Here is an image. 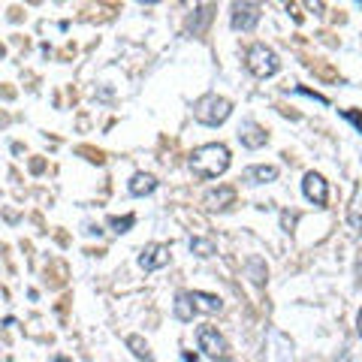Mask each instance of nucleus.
Returning <instances> with one entry per match:
<instances>
[{
	"label": "nucleus",
	"mask_w": 362,
	"mask_h": 362,
	"mask_svg": "<svg viewBox=\"0 0 362 362\" xmlns=\"http://www.w3.org/2000/svg\"><path fill=\"white\" fill-rule=\"evenodd\" d=\"M344 118H350V121H354L356 127H359V133H362V118L356 115V112H344Z\"/></svg>",
	"instance_id": "obj_17"
},
{
	"label": "nucleus",
	"mask_w": 362,
	"mask_h": 362,
	"mask_svg": "<svg viewBox=\"0 0 362 362\" xmlns=\"http://www.w3.org/2000/svg\"><path fill=\"white\" fill-rule=\"evenodd\" d=\"M197 341H199V350L211 359H223L230 354V344H226V338L214 329V326H199L197 329Z\"/></svg>",
	"instance_id": "obj_4"
},
{
	"label": "nucleus",
	"mask_w": 362,
	"mask_h": 362,
	"mask_svg": "<svg viewBox=\"0 0 362 362\" xmlns=\"http://www.w3.org/2000/svg\"><path fill=\"white\" fill-rule=\"evenodd\" d=\"M350 221H354V226H356V230L362 233V218H359V214H354V218H350Z\"/></svg>",
	"instance_id": "obj_18"
},
{
	"label": "nucleus",
	"mask_w": 362,
	"mask_h": 362,
	"mask_svg": "<svg viewBox=\"0 0 362 362\" xmlns=\"http://www.w3.org/2000/svg\"><path fill=\"white\" fill-rule=\"evenodd\" d=\"M154 187H157V178L148 175V173H136L133 181H130V194L133 197H145V194H151Z\"/></svg>",
	"instance_id": "obj_11"
},
{
	"label": "nucleus",
	"mask_w": 362,
	"mask_h": 362,
	"mask_svg": "<svg viewBox=\"0 0 362 362\" xmlns=\"http://www.w3.org/2000/svg\"><path fill=\"white\" fill-rule=\"evenodd\" d=\"M197 302H194V293H178L175 296V317L181 323H187V320H194V314H197Z\"/></svg>",
	"instance_id": "obj_9"
},
{
	"label": "nucleus",
	"mask_w": 362,
	"mask_h": 362,
	"mask_svg": "<svg viewBox=\"0 0 362 362\" xmlns=\"http://www.w3.org/2000/svg\"><path fill=\"white\" fill-rule=\"evenodd\" d=\"M245 64H247V70H251L257 78H269V76H275L281 70V61H278V54L269 49V45L263 42H257L247 49L245 54Z\"/></svg>",
	"instance_id": "obj_2"
},
{
	"label": "nucleus",
	"mask_w": 362,
	"mask_h": 362,
	"mask_svg": "<svg viewBox=\"0 0 362 362\" xmlns=\"http://www.w3.org/2000/svg\"><path fill=\"white\" fill-rule=\"evenodd\" d=\"M221 362H223V359H221Z\"/></svg>",
	"instance_id": "obj_20"
},
{
	"label": "nucleus",
	"mask_w": 362,
	"mask_h": 362,
	"mask_svg": "<svg viewBox=\"0 0 362 362\" xmlns=\"http://www.w3.org/2000/svg\"><path fill=\"white\" fill-rule=\"evenodd\" d=\"M233 199H235V190L233 187H218V190H211V194H206V209H211V211L226 209Z\"/></svg>",
	"instance_id": "obj_10"
},
{
	"label": "nucleus",
	"mask_w": 362,
	"mask_h": 362,
	"mask_svg": "<svg viewBox=\"0 0 362 362\" xmlns=\"http://www.w3.org/2000/svg\"><path fill=\"white\" fill-rule=\"evenodd\" d=\"M356 323H359V335H362V311H359V320Z\"/></svg>",
	"instance_id": "obj_19"
},
{
	"label": "nucleus",
	"mask_w": 362,
	"mask_h": 362,
	"mask_svg": "<svg viewBox=\"0 0 362 362\" xmlns=\"http://www.w3.org/2000/svg\"><path fill=\"white\" fill-rule=\"evenodd\" d=\"M194 302L199 311H209V314H218L223 308V302L218 296H211V293H202V290H194Z\"/></svg>",
	"instance_id": "obj_12"
},
{
	"label": "nucleus",
	"mask_w": 362,
	"mask_h": 362,
	"mask_svg": "<svg viewBox=\"0 0 362 362\" xmlns=\"http://www.w3.org/2000/svg\"><path fill=\"white\" fill-rule=\"evenodd\" d=\"M239 139H242L245 148H259V145H266V130L259 127V124L247 121L239 127Z\"/></svg>",
	"instance_id": "obj_8"
},
{
	"label": "nucleus",
	"mask_w": 362,
	"mask_h": 362,
	"mask_svg": "<svg viewBox=\"0 0 362 362\" xmlns=\"http://www.w3.org/2000/svg\"><path fill=\"white\" fill-rule=\"evenodd\" d=\"M127 347H130V350H133V354L139 356V359H145V362L151 359V350H148V344H145L139 335H130V338H127Z\"/></svg>",
	"instance_id": "obj_14"
},
{
	"label": "nucleus",
	"mask_w": 362,
	"mask_h": 362,
	"mask_svg": "<svg viewBox=\"0 0 362 362\" xmlns=\"http://www.w3.org/2000/svg\"><path fill=\"white\" fill-rule=\"evenodd\" d=\"M230 112H233V103H230V100H223V97H218V94L202 97L199 103L194 106L197 121L209 124V127H218V124H223L226 118H230Z\"/></svg>",
	"instance_id": "obj_3"
},
{
	"label": "nucleus",
	"mask_w": 362,
	"mask_h": 362,
	"mask_svg": "<svg viewBox=\"0 0 362 362\" xmlns=\"http://www.w3.org/2000/svg\"><path fill=\"white\" fill-rule=\"evenodd\" d=\"M247 181H254V185H266V181H275L278 178V169L275 166H251L245 173Z\"/></svg>",
	"instance_id": "obj_13"
},
{
	"label": "nucleus",
	"mask_w": 362,
	"mask_h": 362,
	"mask_svg": "<svg viewBox=\"0 0 362 362\" xmlns=\"http://www.w3.org/2000/svg\"><path fill=\"white\" fill-rule=\"evenodd\" d=\"M259 21V6L257 4H235L233 6V28L235 30H254Z\"/></svg>",
	"instance_id": "obj_6"
},
{
	"label": "nucleus",
	"mask_w": 362,
	"mask_h": 362,
	"mask_svg": "<svg viewBox=\"0 0 362 362\" xmlns=\"http://www.w3.org/2000/svg\"><path fill=\"white\" fill-rule=\"evenodd\" d=\"M190 169L194 175L199 178H218L230 169V148L221 142H211V145H199L190 154Z\"/></svg>",
	"instance_id": "obj_1"
},
{
	"label": "nucleus",
	"mask_w": 362,
	"mask_h": 362,
	"mask_svg": "<svg viewBox=\"0 0 362 362\" xmlns=\"http://www.w3.org/2000/svg\"><path fill=\"white\" fill-rule=\"evenodd\" d=\"M302 190H305V197H308L314 206H326V197H329V187H326V181L323 175H317V173H308L302 181Z\"/></svg>",
	"instance_id": "obj_7"
},
{
	"label": "nucleus",
	"mask_w": 362,
	"mask_h": 362,
	"mask_svg": "<svg viewBox=\"0 0 362 362\" xmlns=\"http://www.w3.org/2000/svg\"><path fill=\"white\" fill-rule=\"evenodd\" d=\"M139 266L145 272H157V269H163L169 266V247L166 245H145L142 247V254H139Z\"/></svg>",
	"instance_id": "obj_5"
},
{
	"label": "nucleus",
	"mask_w": 362,
	"mask_h": 362,
	"mask_svg": "<svg viewBox=\"0 0 362 362\" xmlns=\"http://www.w3.org/2000/svg\"><path fill=\"white\" fill-rule=\"evenodd\" d=\"M190 251L199 257H211L214 254V242L211 239H190Z\"/></svg>",
	"instance_id": "obj_15"
},
{
	"label": "nucleus",
	"mask_w": 362,
	"mask_h": 362,
	"mask_svg": "<svg viewBox=\"0 0 362 362\" xmlns=\"http://www.w3.org/2000/svg\"><path fill=\"white\" fill-rule=\"evenodd\" d=\"M133 223H136L133 214H127V218H112V221H109V226H112V230H115V233H127Z\"/></svg>",
	"instance_id": "obj_16"
}]
</instances>
